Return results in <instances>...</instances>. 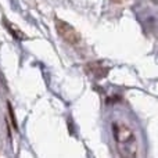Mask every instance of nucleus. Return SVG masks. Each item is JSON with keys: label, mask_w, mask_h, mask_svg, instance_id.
Returning a JSON list of instances; mask_svg holds the SVG:
<instances>
[{"label": "nucleus", "mask_w": 158, "mask_h": 158, "mask_svg": "<svg viewBox=\"0 0 158 158\" xmlns=\"http://www.w3.org/2000/svg\"><path fill=\"white\" fill-rule=\"evenodd\" d=\"M112 132H114L115 144L121 158H136L137 139L132 129L122 121H117L112 123Z\"/></svg>", "instance_id": "1"}, {"label": "nucleus", "mask_w": 158, "mask_h": 158, "mask_svg": "<svg viewBox=\"0 0 158 158\" xmlns=\"http://www.w3.org/2000/svg\"><path fill=\"white\" fill-rule=\"evenodd\" d=\"M56 28H57V32L61 38L65 42L72 44H77L81 42V35L77 32L74 27H71L69 24H67L65 21H61V19H56Z\"/></svg>", "instance_id": "2"}]
</instances>
